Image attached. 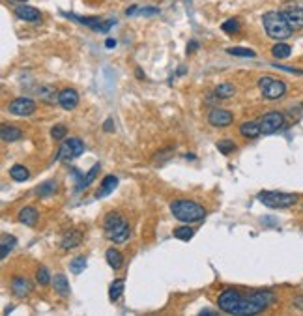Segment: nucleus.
<instances>
[{
    "mask_svg": "<svg viewBox=\"0 0 303 316\" xmlns=\"http://www.w3.org/2000/svg\"><path fill=\"white\" fill-rule=\"evenodd\" d=\"M100 165H94L90 171L86 172V176L84 174H81L79 171H73V176L77 178V193L79 191H83V189H86L90 183H92L94 180H96V176H98V172H100Z\"/></svg>",
    "mask_w": 303,
    "mask_h": 316,
    "instance_id": "a211bd4d",
    "label": "nucleus"
},
{
    "mask_svg": "<svg viewBox=\"0 0 303 316\" xmlns=\"http://www.w3.org/2000/svg\"><path fill=\"white\" fill-rule=\"evenodd\" d=\"M195 157H197V155H195V154H187V155H185V159H191V161H193Z\"/></svg>",
    "mask_w": 303,
    "mask_h": 316,
    "instance_id": "c03bdc74",
    "label": "nucleus"
},
{
    "mask_svg": "<svg viewBox=\"0 0 303 316\" xmlns=\"http://www.w3.org/2000/svg\"><path fill=\"white\" fill-rule=\"evenodd\" d=\"M170 214L174 215V219H178L184 225H191V223H199L206 217V210L204 206H201L195 200L189 198H176L170 202Z\"/></svg>",
    "mask_w": 303,
    "mask_h": 316,
    "instance_id": "f257e3e1",
    "label": "nucleus"
},
{
    "mask_svg": "<svg viewBox=\"0 0 303 316\" xmlns=\"http://www.w3.org/2000/svg\"><path fill=\"white\" fill-rule=\"evenodd\" d=\"M64 17L73 19L79 25L88 26V28H92L96 32H107L110 26L114 25V21H101L100 17H79V15H73V13H64Z\"/></svg>",
    "mask_w": 303,
    "mask_h": 316,
    "instance_id": "f8f14e48",
    "label": "nucleus"
},
{
    "mask_svg": "<svg viewBox=\"0 0 303 316\" xmlns=\"http://www.w3.org/2000/svg\"><path fill=\"white\" fill-rule=\"evenodd\" d=\"M114 45H116V42H114V40H110V38L107 40V42H105V47H109V49H110V47H114Z\"/></svg>",
    "mask_w": 303,
    "mask_h": 316,
    "instance_id": "79ce46f5",
    "label": "nucleus"
},
{
    "mask_svg": "<svg viewBox=\"0 0 303 316\" xmlns=\"http://www.w3.org/2000/svg\"><path fill=\"white\" fill-rule=\"evenodd\" d=\"M258 122H260L262 133L264 135H271V133H277L279 129L285 126V114L281 111H269Z\"/></svg>",
    "mask_w": 303,
    "mask_h": 316,
    "instance_id": "1a4fd4ad",
    "label": "nucleus"
},
{
    "mask_svg": "<svg viewBox=\"0 0 303 316\" xmlns=\"http://www.w3.org/2000/svg\"><path fill=\"white\" fill-rule=\"evenodd\" d=\"M105 258H107V262H109V266L112 268V270H114V271L122 270V266H124V255H122L118 249H114V247L107 249Z\"/></svg>",
    "mask_w": 303,
    "mask_h": 316,
    "instance_id": "393cba45",
    "label": "nucleus"
},
{
    "mask_svg": "<svg viewBox=\"0 0 303 316\" xmlns=\"http://www.w3.org/2000/svg\"><path fill=\"white\" fill-rule=\"evenodd\" d=\"M124 288H126V281L124 279H116V281L110 284L109 288V299L110 301H118L124 294Z\"/></svg>",
    "mask_w": 303,
    "mask_h": 316,
    "instance_id": "c85d7f7f",
    "label": "nucleus"
},
{
    "mask_svg": "<svg viewBox=\"0 0 303 316\" xmlns=\"http://www.w3.org/2000/svg\"><path fill=\"white\" fill-rule=\"evenodd\" d=\"M36 94H38V97H40L43 103H47V105H54V103H58L60 92L52 85L38 86V88H36Z\"/></svg>",
    "mask_w": 303,
    "mask_h": 316,
    "instance_id": "f3484780",
    "label": "nucleus"
},
{
    "mask_svg": "<svg viewBox=\"0 0 303 316\" xmlns=\"http://www.w3.org/2000/svg\"><path fill=\"white\" fill-rule=\"evenodd\" d=\"M262 23H264L266 34L271 40H275V42H285L286 38H290L292 32H294L292 26L286 23L285 15L281 11H268V13H264Z\"/></svg>",
    "mask_w": 303,
    "mask_h": 316,
    "instance_id": "f03ea898",
    "label": "nucleus"
},
{
    "mask_svg": "<svg viewBox=\"0 0 303 316\" xmlns=\"http://www.w3.org/2000/svg\"><path fill=\"white\" fill-rule=\"evenodd\" d=\"M244 299L245 296H242L238 290L234 288H227V290H223L219 294L217 298V307L219 311H223V313H227V315H240V309L244 305Z\"/></svg>",
    "mask_w": 303,
    "mask_h": 316,
    "instance_id": "423d86ee",
    "label": "nucleus"
},
{
    "mask_svg": "<svg viewBox=\"0 0 303 316\" xmlns=\"http://www.w3.org/2000/svg\"><path fill=\"white\" fill-rule=\"evenodd\" d=\"M8 111L13 116H32L36 112V103L30 97H17L8 105Z\"/></svg>",
    "mask_w": 303,
    "mask_h": 316,
    "instance_id": "9b49d317",
    "label": "nucleus"
},
{
    "mask_svg": "<svg viewBox=\"0 0 303 316\" xmlns=\"http://www.w3.org/2000/svg\"><path fill=\"white\" fill-rule=\"evenodd\" d=\"M281 13L285 15L286 23L292 26V30H302L303 28V6L296 2H286Z\"/></svg>",
    "mask_w": 303,
    "mask_h": 316,
    "instance_id": "9d476101",
    "label": "nucleus"
},
{
    "mask_svg": "<svg viewBox=\"0 0 303 316\" xmlns=\"http://www.w3.org/2000/svg\"><path fill=\"white\" fill-rule=\"evenodd\" d=\"M15 11V17L21 19V21H25V23H34V25H38V23H42V13L38 11L36 8L32 6H28V4H19L13 8Z\"/></svg>",
    "mask_w": 303,
    "mask_h": 316,
    "instance_id": "ddd939ff",
    "label": "nucleus"
},
{
    "mask_svg": "<svg viewBox=\"0 0 303 316\" xmlns=\"http://www.w3.org/2000/svg\"><path fill=\"white\" fill-rule=\"evenodd\" d=\"M9 286H11V292L15 294L17 298H26L34 290V284L30 282V279L23 277V275H15L11 279V282H9Z\"/></svg>",
    "mask_w": 303,
    "mask_h": 316,
    "instance_id": "2eb2a0df",
    "label": "nucleus"
},
{
    "mask_svg": "<svg viewBox=\"0 0 303 316\" xmlns=\"http://www.w3.org/2000/svg\"><path fill=\"white\" fill-rule=\"evenodd\" d=\"M275 301V294L269 290H254L244 299V305L240 309V316L258 315Z\"/></svg>",
    "mask_w": 303,
    "mask_h": 316,
    "instance_id": "20e7f679",
    "label": "nucleus"
},
{
    "mask_svg": "<svg viewBox=\"0 0 303 316\" xmlns=\"http://www.w3.org/2000/svg\"><path fill=\"white\" fill-rule=\"evenodd\" d=\"M234 94H236V88H234L232 83H221V85L215 88V95H217V99H230Z\"/></svg>",
    "mask_w": 303,
    "mask_h": 316,
    "instance_id": "cd10ccee",
    "label": "nucleus"
},
{
    "mask_svg": "<svg viewBox=\"0 0 303 316\" xmlns=\"http://www.w3.org/2000/svg\"><path fill=\"white\" fill-rule=\"evenodd\" d=\"M290 52H292L290 45H286V43H283V42H279L277 45H273V49H271V54H273L277 60L288 58V56H290Z\"/></svg>",
    "mask_w": 303,
    "mask_h": 316,
    "instance_id": "c756f323",
    "label": "nucleus"
},
{
    "mask_svg": "<svg viewBox=\"0 0 303 316\" xmlns=\"http://www.w3.org/2000/svg\"><path fill=\"white\" fill-rule=\"evenodd\" d=\"M223 32H227V34H236V32H240V21L238 19H228L223 23Z\"/></svg>",
    "mask_w": 303,
    "mask_h": 316,
    "instance_id": "e433bc0d",
    "label": "nucleus"
},
{
    "mask_svg": "<svg viewBox=\"0 0 303 316\" xmlns=\"http://www.w3.org/2000/svg\"><path fill=\"white\" fill-rule=\"evenodd\" d=\"M17 239L13 238V236H8V234H2V243H0V258L2 260H6L8 258V255L13 251V247H15Z\"/></svg>",
    "mask_w": 303,
    "mask_h": 316,
    "instance_id": "a878e982",
    "label": "nucleus"
},
{
    "mask_svg": "<svg viewBox=\"0 0 303 316\" xmlns=\"http://www.w3.org/2000/svg\"><path fill=\"white\" fill-rule=\"evenodd\" d=\"M84 270H86V258L84 257H75L71 262H69V271L73 275L83 273Z\"/></svg>",
    "mask_w": 303,
    "mask_h": 316,
    "instance_id": "473e14b6",
    "label": "nucleus"
},
{
    "mask_svg": "<svg viewBox=\"0 0 303 316\" xmlns=\"http://www.w3.org/2000/svg\"><path fill=\"white\" fill-rule=\"evenodd\" d=\"M135 13H139V6H131V8L126 11V15H135Z\"/></svg>",
    "mask_w": 303,
    "mask_h": 316,
    "instance_id": "a19ab883",
    "label": "nucleus"
},
{
    "mask_svg": "<svg viewBox=\"0 0 303 316\" xmlns=\"http://www.w3.org/2000/svg\"><path fill=\"white\" fill-rule=\"evenodd\" d=\"M36 281L40 286H47L49 282H52V277H50L49 270L45 268V266H40L38 268V271H36Z\"/></svg>",
    "mask_w": 303,
    "mask_h": 316,
    "instance_id": "2f4dec72",
    "label": "nucleus"
},
{
    "mask_svg": "<svg viewBox=\"0 0 303 316\" xmlns=\"http://www.w3.org/2000/svg\"><path fill=\"white\" fill-rule=\"evenodd\" d=\"M103 129H105V131H107V133H110V131H112V129H114V122H112V120H105V124H103Z\"/></svg>",
    "mask_w": 303,
    "mask_h": 316,
    "instance_id": "58836bf2",
    "label": "nucleus"
},
{
    "mask_svg": "<svg viewBox=\"0 0 303 316\" xmlns=\"http://www.w3.org/2000/svg\"><path fill=\"white\" fill-rule=\"evenodd\" d=\"M9 176L11 180H15V181H26V180L30 178V172L26 169L25 165H13L11 169H9Z\"/></svg>",
    "mask_w": 303,
    "mask_h": 316,
    "instance_id": "bb28decb",
    "label": "nucleus"
},
{
    "mask_svg": "<svg viewBox=\"0 0 303 316\" xmlns=\"http://www.w3.org/2000/svg\"><path fill=\"white\" fill-rule=\"evenodd\" d=\"M240 133H242V137L245 138H256L262 133L260 122H254V120L244 122V124L240 126Z\"/></svg>",
    "mask_w": 303,
    "mask_h": 316,
    "instance_id": "b1692460",
    "label": "nucleus"
},
{
    "mask_svg": "<svg viewBox=\"0 0 303 316\" xmlns=\"http://www.w3.org/2000/svg\"><path fill=\"white\" fill-rule=\"evenodd\" d=\"M217 150L223 155H228L230 152H234V150H236L234 140H228V138H223V140H219V142H217Z\"/></svg>",
    "mask_w": 303,
    "mask_h": 316,
    "instance_id": "c9c22d12",
    "label": "nucleus"
},
{
    "mask_svg": "<svg viewBox=\"0 0 303 316\" xmlns=\"http://www.w3.org/2000/svg\"><path fill=\"white\" fill-rule=\"evenodd\" d=\"M66 128L62 126V124H58V126H54V128L50 129V137L54 138V140H64V137H66Z\"/></svg>",
    "mask_w": 303,
    "mask_h": 316,
    "instance_id": "4c0bfd02",
    "label": "nucleus"
},
{
    "mask_svg": "<svg viewBox=\"0 0 303 316\" xmlns=\"http://www.w3.org/2000/svg\"><path fill=\"white\" fill-rule=\"evenodd\" d=\"M0 137L4 142H17V140H21L23 138V131L15 126H9V124H2V128H0Z\"/></svg>",
    "mask_w": 303,
    "mask_h": 316,
    "instance_id": "412c9836",
    "label": "nucleus"
},
{
    "mask_svg": "<svg viewBox=\"0 0 303 316\" xmlns=\"http://www.w3.org/2000/svg\"><path fill=\"white\" fill-rule=\"evenodd\" d=\"M137 77H139V79H144V73L141 71V69H137Z\"/></svg>",
    "mask_w": 303,
    "mask_h": 316,
    "instance_id": "37998d69",
    "label": "nucleus"
},
{
    "mask_svg": "<svg viewBox=\"0 0 303 316\" xmlns=\"http://www.w3.org/2000/svg\"><path fill=\"white\" fill-rule=\"evenodd\" d=\"M81 241H83V232L75 230V228H71V230H67L64 236H62V241H60V247L64 249V251H69V249H75L81 245Z\"/></svg>",
    "mask_w": 303,
    "mask_h": 316,
    "instance_id": "6ab92c4d",
    "label": "nucleus"
},
{
    "mask_svg": "<svg viewBox=\"0 0 303 316\" xmlns=\"http://www.w3.org/2000/svg\"><path fill=\"white\" fill-rule=\"evenodd\" d=\"M174 238H178V239H184V241H187V239H191L193 238V234H195V230L189 226V225H184V226H178V228H174Z\"/></svg>",
    "mask_w": 303,
    "mask_h": 316,
    "instance_id": "72a5a7b5",
    "label": "nucleus"
},
{
    "mask_svg": "<svg viewBox=\"0 0 303 316\" xmlns=\"http://www.w3.org/2000/svg\"><path fill=\"white\" fill-rule=\"evenodd\" d=\"M116 185H118L116 176H105L103 181H101L100 189L96 191V198H103V197H107V195H110V193L116 189Z\"/></svg>",
    "mask_w": 303,
    "mask_h": 316,
    "instance_id": "5701e85b",
    "label": "nucleus"
},
{
    "mask_svg": "<svg viewBox=\"0 0 303 316\" xmlns=\"http://www.w3.org/2000/svg\"><path fill=\"white\" fill-rule=\"evenodd\" d=\"M258 200L268 208L273 210H285V208H292L298 204L300 197L294 193H279V191H260L258 193Z\"/></svg>",
    "mask_w": 303,
    "mask_h": 316,
    "instance_id": "39448f33",
    "label": "nucleus"
},
{
    "mask_svg": "<svg viewBox=\"0 0 303 316\" xmlns=\"http://www.w3.org/2000/svg\"><path fill=\"white\" fill-rule=\"evenodd\" d=\"M103 228H105V236L107 239L114 241V243H126L129 236H131V228L126 223V219L116 212H110L105 215L103 221Z\"/></svg>",
    "mask_w": 303,
    "mask_h": 316,
    "instance_id": "7ed1b4c3",
    "label": "nucleus"
},
{
    "mask_svg": "<svg viewBox=\"0 0 303 316\" xmlns=\"http://www.w3.org/2000/svg\"><path fill=\"white\" fill-rule=\"evenodd\" d=\"M83 152H84V142L81 138H77V137L66 138V140L60 144L56 159H58V161H71V159L79 157Z\"/></svg>",
    "mask_w": 303,
    "mask_h": 316,
    "instance_id": "6e6552de",
    "label": "nucleus"
},
{
    "mask_svg": "<svg viewBox=\"0 0 303 316\" xmlns=\"http://www.w3.org/2000/svg\"><path fill=\"white\" fill-rule=\"evenodd\" d=\"M56 181H45V183H42L40 187L36 189V195L38 197H47V195H52L54 191H56Z\"/></svg>",
    "mask_w": 303,
    "mask_h": 316,
    "instance_id": "f704fd0d",
    "label": "nucleus"
},
{
    "mask_svg": "<svg viewBox=\"0 0 303 316\" xmlns=\"http://www.w3.org/2000/svg\"><path fill=\"white\" fill-rule=\"evenodd\" d=\"M52 286H54V292L58 294L60 298H67L71 294V286H69V281L64 273H56L52 277Z\"/></svg>",
    "mask_w": 303,
    "mask_h": 316,
    "instance_id": "aec40b11",
    "label": "nucleus"
},
{
    "mask_svg": "<svg viewBox=\"0 0 303 316\" xmlns=\"http://www.w3.org/2000/svg\"><path fill=\"white\" fill-rule=\"evenodd\" d=\"M58 103L62 109L73 111L77 105H79V94H77V90H73V88H64V90H60Z\"/></svg>",
    "mask_w": 303,
    "mask_h": 316,
    "instance_id": "dca6fc26",
    "label": "nucleus"
},
{
    "mask_svg": "<svg viewBox=\"0 0 303 316\" xmlns=\"http://www.w3.org/2000/svg\"><path fill=\"white\" fill-rule=\"evenodd\" d=\"M258 88H260L262 95L269 99V101H275L279 97H283L286 92V83L281 81L277 77H271V75H264L258 79Z\"/></svg>",
    "mask_w": 303,
    "mask_h": 316,
    "instance_id": "0eeeda50",
    "label": "nucleus"
},
{
    "mask_svg": "<svg viewBox=\"0 0 303 316\" xmlns=\"http://www.w3.org/2000/svg\"><path fill=\"white\" fill-rule=\"evenodd\" d=\"M40 219V214H38V210L34 208V206H25L21 212H19V221L26 225V226H34L36 223Z\"/></svg>",
    "mask_w": 303,
    "mask_h": 316,
    "instance_id": "4be33fe9",
    "label": "nucleus"
},
{
    "mask_svg": "<svg viewBox=\"0 0 303 316\" xmlns=\"http://www.w3.org/2000/svg\"><path fill=\"white\" fill-rule=\"evenodd\" d=\"M208 122L213 128H227L234 122V116L227 109H211L210 114H208Z\"/></svg>",
    "mask_w": 303,
    "mask_h": 316,
    "instance_id": "4468645a",
    "label": "nucleus"
},
{
    "mask_svg": "<svg viewBox=\"0 0 303 316\" xmlns=\"http://www.w3.org/2000/svg\"><path fill=\"white\" fill-rule=\"evenodd\" d=\"M227 52L232 56H240V58H254L256 56V52L252 49H245V47H228Z\"/></svg>",
    "mask_w": 303,
    "mask_h": 316,
    "instance_id": "7c9ffc66",
    "label": "nucleus"
},
{
    "mask_svg": "<svg viewBox=\"0 0 303 316\" xmlns=\"http://www.w3.org/2000/svg\"><path fill=\"white\" fill-rule=\"evenodd\" d=\"M197 49H199V43H197V42H191L189 45H187V54H191V52L197 51Z\"/></svg>",
    "mask_w": 303,
    "mask_h": 316,
    "instance_id": "ea45409f",
    "label": "nucleus"
}]
</instances>
